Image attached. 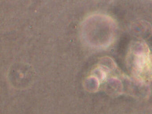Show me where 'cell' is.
<instances>
[{"label":"cell","mask_w":152,"mask_h":114,"mask_svg":"<svg viewBox=\"0 0 152 114\" xmlns=\"http://www.w3.org/2000/svg\"><path fill=\"white\" fill-rule=\"evenodd\" d=\"M128 68L134 77L141 82L152 78V55L142 40L132 43L127 57Z\"/></svg>","instance_id":"obj_1"}]
</instances>
